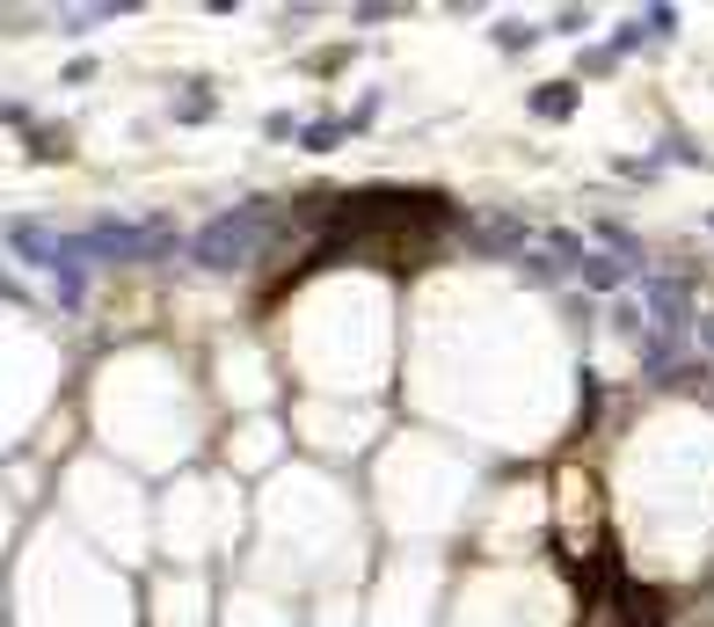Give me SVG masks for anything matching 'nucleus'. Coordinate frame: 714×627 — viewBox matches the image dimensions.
<instances>
[{
	"label": "nucleus",
	"instance_id": "1",
	"mask_svg": "<svg viewBox=\"0 0 714 627\" xmlns=\"http://www.w3.org/2000/svg\"><path fill=\"white\" fill-rule=\"evenodd\" d=\"M707 343H714V321H707Z\"/></svg>",
	"mask_w": 714,
	"mask_h": 627
}]
</instances>
